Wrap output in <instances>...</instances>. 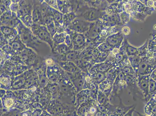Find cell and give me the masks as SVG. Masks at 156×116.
<instances>
[{"mask_svg":"<svg viewBox=\"0 0 156 116\" xmlns=\"http://www.w3.org/2000/svg\"><path fill=\"white\" fill-rule=\"evenodd\" d=\"M66 73L76 89L77 93L83 90L84 84V77L87 73L80 70L73 74Z\"/></svg>","mask_w":156,"mask_h":116,"instance_id":"cell-11","label":"cell"},{"mask_svg":"<svg viewBox=\"0 0 156 116\" xmlns=\"http://www.w3.org/2000/svg\"><path fill=\"white\" fill-rule=\"evenodd\" d=\"M150 74L148 75L139 76L137 78V85L144 97L143 100L146 102L148 96L149 82Z\"/></svg>","mask_w":156,"mask_h":116,"instance_id":"cell-12","label":"cell"},{"mask_svg":"<svg viewBox=\"0 0 156 116\" xmlns=\"http://www.w3.org/2000/svg\"><path fill=\"white\" fill-rule=\"evenodd\" d=\"M122 34L124 36H128L130 33V29L128 26H124L122 27L120 30Z\"/></svg>","mask_w":156,"mask_h":116,"instance_id":"cell-48","label":"cell"},{"mask_svg":"<svg viewBox=\"0 0 156 116\" xmlns=\"http://www.w3.org/2000/svg\"><path fill=\"white\" fill-rule=\"evenodd\" d=\"M134 112H136V114H138L139 116H156V114H154V115H151V116L146 115H145V114H141V113L139 112H138V111H135V110Z\"/></svg>","mask_w":156,"mask_h":116,"instance_id":"cell-54","label":"cell"},{"mask_svg":"<svg viewBox=\"0 0 156 116\" xmlns=\"http://www.w3.org/2000/svg\"><path fill=\"white\" fill-rule=\"evenodd\" d=\"M125 1H116L110 4L106 8L105 12L109 15L119 14L124 11V3Z\"/></svg>","mask_w":156,"mask_h":116,"instance_id":"cell-17","label":"cell"},{"mask_svg":"<svg viewBox=\"0 0 156 116\" xmlns=\"http://www.w3.org/2000/svg\"><path fill=\"white\" fill-rule=\"evenodd\" d=\"M0 82L3 84L5 85V86L8 85V84H10L9 80L8 79L6 78H1L0 80Z\"/></svg>","mask_w":156,"mask_h":116,"instance_id":"cell-51","label":"cell"},{"mask_svg":"<svg viewBox=\"0 0 156 116\" xmlns=\"http://www.w3.org/2000/svg\"><path fill=\"white\" fill-rule=\"evenodd\" d=\"M76 9L75 11L78 18L92 22L101 19L106 14L105 11L100 10L93 7L89 6L86 4V1H76Z\"/></svg>","mask_w":156,"mask_h":116,"instance_id":"cell-1","label":"cell"},{"mask_svg":"<svg viewBox=\"0 0 156 116\" xmlns=\"http://www.w3.org/2000/svg\"><path fill=\"white\" fill-rule=\"evenodd\" d=\"M124 36L120 31L117 33L109 35L105 40V42L110 47L119 49L124 40Z\"/></svg>","mask_w":156,"mask_h":116,"instance_id":"cell-13","label":"cell"},{"mask_svg":"<svg viewBox=\"0 0 156 116\" xmlns=\"http://www.w3.org/2000/svg\"><path fill=\"white\" fill-rule=\"evenodd\" d=\"M109 53H102L98 49L90 63L93 66L96 63H103L105 61Z\"/></svg>","mask_w":156,"mask_h":116,"instance_id":"cell-29","label":"cell"},{"mask_svg":"<svg viewBox=\"0 0 156 116\" xmlns=\"http://www.w3.org/2000/svg\"><path fill=\"white\" fill-rule=\"evenodd\" d=\"M104 26L112 28L116 26H122L120 20L119 14L109 15L105 14L101 19Z\"/></svg>","mask_w":156,"mask_h":116,"instance_id":"cell-15","label":"cell"},{"mask_svg":"<svg viewBox=\"0 0 156 116\" xmlns=\"http://www.w3.org/2000/svg\"><path fill=\"white\" fill-rule=\"evenodd\" d=\"M71 49L65 43L54 46L52 51H54L55 53L61 56H64L69 52Z\"/></svg>","mask_w":156,"mask_h":116,"instance_id":"cell-31","label":"cell"},{"mask_svg":"<svg viewBox=\"0 0 156 116\" xmlns=\"http://www.w3.org/2000/svg\"><path fill=\"white\" fill-rule=\"evenodd\" d=\"M146 6L149 8H154L156 9V1H147V0Z\"/></svg>","mask_w":156,"mask_h":116,"instance_id":"cell-49","label":"cell"},{"mask_svg":"<svg viewBox=\"0 0 156 116\" xmlns=\"http://www.w3.org/2000/svg\"><path fill=\"white\" fill-rule=\"evenodd\" d=\"M140 58L141 57L137 56H130L128 57L130 66L133 68L137 76L140 61Z\"/></svg>","mask_w":156,"mask_h":116,"instance_id":"cell-36","label":"cell"},{"mask_svg":"<svg viewBox=\"0 0 156 116\" xmlns=\"http://www.w3.org/2000/svg\"><path fill=\"white\" fill-rule=\"evenodd\" d=\"M156 9L149 8L140 2V1H126L124 4V11L129 14L134 11L139 13L145 14L147 16L151 15Z\"/></svg>","mask_w":156,"mask_h":116,"instance_id":"cell-4","label":"cell"},{"mask_svg":"<svg viewBox=\"0 0 156 116\" xmlns=\"http://www.w3.org/2000/svg\"><path fill=\"white\" fill-rule=\"evenodd\" d=\"M156 96L151 97L149 101L146 103L144 107L145 115L151 116L156 114Z\"/></svg>","mask_w":156,"mask_h":116,"instance_id":"cell-26","label":"cell"},{"mask_svg":"<svg viewBox=\"0 0 156 116\" xmlns=\"http://www.w3.org/2000/svg\"><path fill=\"white\" fill-rule=\"evenodd\" d=\"M97 50V48L88 45L80 52L79 58L90 63Z\"/></svg>","mask_w":156,"mask_h":116,"instance_id":"cell-22","label":"cell"},{"mask_svg":"<svg viewBox=\"0 0 156 116\" xmlns=\"http://www.w3.org/2000/svg\"><path fill=\"white\" fill-rule=\"evenodd\" d=\"M148 96L146 103L148 101L151 97L156 96V82L155 80L150 78L149 82Z\"/></svg>","mask_w":156,"mask_h":116,"instance_id":"cell-37","label":"cell"},{"mask_svg":"<svg viewBox=\"0 0 156 116\" xmlns=\"http://www.w3.org/2000/svg\"><path fill=\"white\" fill-rule=\"evenodd\" d=\"M127 85L125 75L122 73H120L115 80L113 84L112 90L108 97L110 102L112 100H115L116 97L120 96V93L122 91L123 89L127 88Z\"/></svg>","mask_w":156,"mask_h":116,"instance_id":"cell-9","label":"cell"},{"mask_svg":"<svg viewBox=\"0 0 156 116\" xmlns=\"http://www.w3.org/2000/svg\"><path fill=\"white\" fill-rule=\"evenodd\" d=\"M32 16L33 24L43 25V18L40 5L34 4L33 7Z\"/></svg>","mask_w":156,"mask_h":116,"instance_id":"cell-21","label":"cell"},{"mask_svg":"<svg viewBox=\"0 0 156 116\" xmlns=\"http://www.w3.org/2000/svg\"><path fill=\"white\" fill-rule=\"evenodd\" d=\"M47 75L49 80L56 81L60 78L61 76L63 75L65 72L62 69L59 65L54 64L48 66L47 69Z\"/></svg>","mask_w":156,"mask_h":116,"instance_id":"cell-16","label":"cell"},{"mask_svg":"<svg viewBox=\"0 0 156 116\" xmlns=\"http://www.w3.org/2000/svg\"><path fill=\"white\" fill-rule=\"evenodd\" d=\"M120 73V67H115L112 68L106 73V79L114 82L115 80Z\"/></svg>","mask_w":156,"mask_h":116,"instance_id":"cell-34","label":"cell"},{"mask_svg":"<svg viewBox=\"0 0 156 116\" xmlns=\"http://www.w3.org/2000/svg\"><path fill=\"white\" fill-rule=\"evenodd\" d=\"M5 104L7 108H10L15 105V100L13 98L8 97L5 101Z\"/></svg>","mask_w":156,"mask_h":116,"instance_id":"cell-46","label":"cell"},{"mask_svg":"<svg viewBox=\"0 0 156 116\" xmlns=\"http://www.w3.org/2000/svg\"><path fill=\"white\" fill-rule=\"evenodd\" d=\"M31 28L34 36H36L37 39L49 44L52 50L53 42L46 27L43 25L33 24Z\"/></svg>","mask_w":156,"mask_h":116,"instance_id":"cell-6","label":"cell"},{"mask_svg":"<svg viewBox=\"0 0 156 116\" xmlns=\"http://www.w3.org/2000/svg\"><path fill=\"white\" fill-rule=\"evenodd\" d=\"M120 73H122L124 75L127 74H133L137 76L135 72H134L131 66H125V67H122L121 68H120Z\"/></svg>","mask_w":156,"mask_h":116,"instance_id":"cell-45","label":"cell"},{"mask_svg":"<svg viewBox=\"0 0 156 116\" xmlns=\"http://www.w3.org/2000/svg\"><path fill=\"white\" fill-rule=\"evenodd\" d=\"M77 17V15L74 11H72L69 13L63 15L64 24L65 27L66 29L70 25L74 20Z\"/></svg>","mask_w":156,"mask_h":116,"instance_id":"cell-32","label":"cell"},{"mask_svg":"<svg viewBox=\"0 0 156 116\" xmlns=\"http://www.w3.org/2000/svg\"><path fill=\"white\" fill-rule=\"evenodd\" d=\"M99 51L102 53H109L112 50V48L110 47L105 42L99 45L97 47Z\"/></svg>","mask_w":156,"mask_h":116,"instance_id":"cell-43","label":"cell"},{"mask_svg":"<svg viewBox=\"0 0 156 116\" xmlns=\"http://www.w3.org/2000/svg\"><path fill=\"white\" fill-rule=\"evenodd\" d=\"M119 49H116V48L113 49L112 51L111 52V53H112L113 54H114V55L117 54L118 53H119Z\"/></svg>","mask_w":156,"mask_h":116,"instance_id":"cell-53","label":"cell"},{"mask_svg":"<svg viewBox=\"0 0 156 116\" xmlns=\"http://www.w3.org/2000/svg\"><path fill=\"white\" fill-rule=\"evenodd\" d=\"M75 63L81 71L87 73H89V70L93 66L89 62L80 58Z\"/></svg>","mask_w":156,"mask_h":116,"instance_id":"cell-30","label":"cell"},{"mask_svg":"<svg viewBox=\"0 0 156 116\" xmlns=\"http://www.w3.org/2000/svg\"><path fill=\"white\" fill-rule=\"evenodd\" d=\"M136 105H135L132 108L130 109L129 110L127 113H126L124 116H133V113L134 111L135 110Z\"/></svg>","mask_w":156,"mask_h":116,"instance_id":"cell-50","label":"cell"},{"mask_svg":"<svg viewBox=\"0 0 156 116\" xmlns=\"http://www.w3.org/2000/svg\"><path fill=\"white\" fill-rule=\"evenodd\" d=\"M115 67L117 66L113 63L105 60L103 63H96L93 65L89 70V73L90 74L98 73H106L112 68Z\"/></svg>","mask_w":156,"mask_h":116,"instance_id":"cell-14","label":"cell"},{"mask_svg":"<svg viewBox=\"0 0 156 116\" xmlns=\"http://www.w3.org/2000/svg\"><path fill=\"white\" fill-rule=\"evenodd\" d=\"M130 17L135 20L139 22H144L147 17V15L145 14L139 13L138 12L133 11L129 13Z\"/></svg>","mask_w":156,"mask_h":116,"instance_id":"cell-40","label":"cell"},{"mask_svg":"<svg viewBox=\"0 0 156 116\" xmlns=\"http://www.w3.org/2000/svg\"><path fill=\"white\" fill-rule=\"evenodd\" d=\"M64 43L71 50H73V43H72L71 38L69 34L67 33L66 35Z\"/></svg>","mask_w":156,"mask_h":116,"instance_id":"cell-47","label":"cell"},{"mask_svg":"<svg viewBox=\"0 0 156 116\" xmlns=\"http://www.w3.org/2000/svg\"><path fill=\"white\" fill-rule=\"evenodd\" d=\"M120 100V103L117 105V108L110 116H124L125 114L130 109L132 108L135 105L125 106L123 104L122 99L120 96L118 97Z\"/></svg>","mask_w":156,"mask_h":116,"instance_id":"cell-23","label":"cell"},{"mask_svg":"<svg viewBox=\"0 0 156 116\" xmlns=\"http://www.w3.org/2000/svg\"><path fill=\"white\" fill-rule=\"evenodd\" d=\"M66 35L67 33L66 32L60 33L56 32L52 38V40L53 42V46L64 43Z\"/></svg>","mask_w":156,"mask_h":116,"instance_id":"cell-33","label":"cell"},{"mask_svg":"<svg viewBox=\"0 0 156 116\" xmlns=\"http://www.w3.org/2000/svg\"><path fill=\"white\" fill-rule=\"evenodd\" d=\"M86 4L89 6L93 7L103 11H105L109 5L106 1H86Z\"/></svg>","mask_w":156,"mask_h":116,"instance_id":"cell-28","label":"cell"},{"mask_svg":"<svg viewBox=\"0 0 156 116\" xmlns=\"http://www.w3.org/2000/svg\"><path fill=\"white\" fill-rule=\"evenodd\" d=\"M82 51L71 50L61 57L62 61H70L76 63L79 58V55Z\"/></svg>","mask_w":156,"mask_h":116,"instance_id":"cell-27","label":"cell"},{"mask_svg":"<svg viewBox=\"0 0 156 116\" xmlns=\"http://www.w3.org/2000/svg\"><path fill=\"white\" fill-rule=\"evenodd\" d=\"M119 15L122 26H125L129 22L130 18L129 14L126 11H123L119 14Z\"/></svg>","mask_w":156,"mask_h":116,"instance_id":"cell-41","label":"cell"},{"mask_svg":"<svg viewBox=\"0 0 156 116\" xmlns=\"http://www.w3.org/2000/svg\"><path fill=\"white\" fill-rule=\"evenodd\" d=\"M90 24V22L77 17L74 20L66 29L84 34L88 30Z\"/></svg>","mask_w":156,"mask_h":116,"instance_id":"cell-10","label":"cell"},{"mask_svg":"<svg viewBox=\"0 0 156 116\" xmlns=\"http://www.w3.org/2000/svg\"><path fill=\"white\" fill-rule=\"evenodd\" d=\"M99 112L98 103L92 98L81 104L76 111L77 116H96Z\"/></svg>","mask_w":156,"mask_h":116,"instance_id":"cell-3","label":"cell"},{"mask_svg":"<svg viewBox=\"0 0 156 116\" xmlns=\"http://www.w3.org/2000/svg\"><path fill=\"white\" fill-rule=\"evenodd\" d=\"M156 69H154V70H153V72L150 74V78H151L153 80H156Z\"/></svg>","mask_w":156,"mask_h":116,"instance_id":"cell-52","label":"cell"},{"mask_svg":"<svg viewBox=\"0 0 156 116\" xmlns=\"http://www.w3.org/2000/svg\"><path fill=\"white\" fill-rule=\"evenodd\" d=\"M125 77L129 94L133 96L134 101L137 99H141L143 101L144 97L137 86V76L136 75L127 74L125 75Z\"/></svg>","mask_w":156,"mask_h":116,"instance_id":"cell-5","label":"cell"},{"mask_svg":"<svg viewBox=\"0 0 156 116\" xmlns=\"http://www.w3.org/2000/svg\"><path fill=\"white\" fill-rule=\"evenodd\" d=\"M90 77L93 81L98 85L100 84L106 79V73H95L90 74Z\"/></svg>","mask_w":156,"mask_h":116,"instance_id":"cell-38","label":"cell"},{"mask_svg":"<svg viewBox=\"0 0 156 116\" xmlns=\"http://www.w3.org/2000/svg\"><path fill=\"white\" fill-rule=\"evenodd\" d=\"M97 100L99 104H103L107 102L110 101L108 97L100 90L98 91Z\"/></svg>","mask_w":156,"mask_h":116,"instance_id":"cell-42","label":"cell"},{"mask_svg":"<svg viewBox=\"0 0 156 116\" xmlns=\"http://www.w3.org/2000/svg\"><path fill=\"white\" fill-rule=\"evenodd\" d=\"M58 63L59 66L66 73L73 74L80 70L73 62L59 61Z\"/></svg>","mask_w":156,"mask_h":116,"instance_id":"cell-24","label":"cell"},{"mask_svg":"<svg viewBox=\"0 0 156 116\" xmlns=\"http://www.w3.org/2000/svg\"><path fill=\"white\" fill-rule=\"evenodd\" d=\"M156 54L149 52L147 56L140 58L137 77L150 75L156 69Z\"/></svg>","mask_w":156,"mask_h":116,"instance_id":"cell-2","label":"cell"},{"mask_svg":"<svg viewBox=\"0 0 156 116\" xmlns=\"http://www.w3.org/2000/svg\"><path fill=\"white\" fill-rule=\"evenodd\" d=\"M148 39H147L145 43L141 46L137 48V56H140V57L146 56L148 53V48H147Z\"/></svg>","mask_w":156,"mask_h":116,"instance_id":"cell-39","label":"cell"},{"mask_svg":"<svg viewBox=\"0 0 156 116\" xmlns=\"http://www.w3.org/2000/svg\"><path fill=\"white\" fill-rule=\"evenodd\" d=\"M151 39H148L147 48L148 52L151 53L156 52V30H154L151 33Z\"/></svg>","mask_w":156,"mask_h":116,"instance_id":"cell-35","label":"cell"},{"mask_svg":"<svg viewBox=\"0 0 156 116\" xmlns=\"http://www.w3.org/2000/svg\"><path fill=\"white\" fill-rule=\"evenodd\" d=\"M65 32L71 38L73 45V50L82 51L88 46L86 37L83 34L78 33L66 29Z\"/></svg>","mask_w":156,"mask_h":116,"instance_id":"cell-8","label":"cell"},{"mask_svg":"<svg viewBox=\"0 0 156 116\" xmlns=\"http://www.w3.org/2000/svg\"><path fill=\"white\" fill-rule=\"evenodd\" d=\"M119 50L124 52L128 57L137 56V48L134 47L130 45L129 43L128 39L126 36H124Z\"/></svg>","mask_w":156,"mask_h":116,"instance_id":"cell-20","label":"cell"},{"mask_svg":"<svg viewBox=\"0 0 156 116\" xmlns=\"http://www.w3.org/2000/svg\"><path fill=\"white\" fill-rule=\"evenodd\" d=\"M91 92L90 90H83L77 93L76 95L75 107L76 110L79 106L87 100L91 98Z\"/></svg>","mask_w":156,"mask_h":116,"instance_id":"cell-19","label":"cell"},{"mask_svg":"<svg viewBox=\"0 0 156 116\" xmlns=\"http://www.w3.org/2000/svg\"><path fill=\"white\" fill-rule=\"evenodd\" d=\"M23 45L22 44V42L20 40V39H16L12 41V49L14 50L17 51H20V50H22L23 49L22 47H23Z\"/></svg>","mask_w":156,"mask_h":116,"instance_id":"cell-44","label":"cell"},{"mask_svg":"<svg viewBox=\"0 0 156 116\" xmlns=\"http://www.w3.org/2000/svg\"><path fill=\"white\" fill-rule=\"evenodd\" d=\"M117 105H113L110 101L99 104V112L96 116H110L117 108Z\"/></svg>","mask_w":156,"mask_h":116,"instance_id":"cell-18","label":"cell"},{"mask_svg":"<svg viewBox=\"0 0 156 116\" xmlns=\"http://www.w3.org/2000/svg\"><path fill=\"white\" fill-rule=\"evenodd\" d=\"M104 26L101 19L98 20L96 22H90L88 30L84 34L89 45L91 44L98 36Z\"/></svg>","mask_w":156,"mask_h":116,"instance_id":"cell-7","label":"cell"},{"mask_svg":"<svg viewBox=\"0 0 156 116\" xmlns=\"http://www.w3.org/2000/svg\"><path fill=\"white\" fill-rule=\"evenodd\" d=\"M114 82L106 79L99 85V90L104 93L107 97H110L112 90L113 84Z\"/></svg>","mask_w":156,"mask_h":116,"instance_id":"cell-25","label":"cell"}]
</instances>
